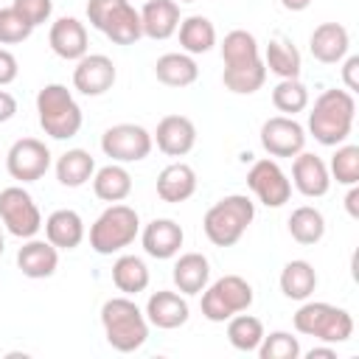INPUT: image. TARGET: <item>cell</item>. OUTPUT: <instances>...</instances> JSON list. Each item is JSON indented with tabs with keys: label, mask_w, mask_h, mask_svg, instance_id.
Wrapping results in <instances>:
<instances>
[{
	"label": "cell",
	"mask_w": 359,
	"mask_h": 359,
	"mask_svg": "<svg viewBox=\"0 0 359 359\" xmlns=\"http://www.w3.org/2000/svg\"><path fill=\"white\" fill-rule=\"evenodd\" d=\"M356 118V98L348 90H325L317 95L309 112V132L323 146H339L348 140Z\"/></svg>",
	"instance_id": "6da1fadb"
},
{
	"label": "cell",
	"mask_w": 359,
	"mask_h": 359,
	"mask_svg": "<svg viewBox=\"0 0 359 359\" xmlns=\"http://www.w3.org/2000/svg\"><path fill=\"white\" fill-rule=\"evenodd\" d=\"M101 325H104L107 342L118 353H132L143 348V342L149 339V320L129 294L109 297L101 306Z\"/></svg>",
	"instance_id": "7a4b0ae2"
},
{
	"label": "cell",
	"mask_w": 359,
	"mask_h": 359,
	"mask_svg": "<svg viewBox=\"0 0 359 359\" xmlns=\"http://www.w3.org/2000/svg\"><path fill=\"white\" fill-rule=\"evenodd\" d=\"M252 219H255L252 199L247 194H230L208 208V213L202 219V230L210 244L233 247L244 236V230L252 224Z\"/></svg>",
	"instance_id": "3957f363"
},
{
	"label": "cell",
	"mask_w": 359,
	"mask_h": 359,
	"mask_svg": "<svg viewBox=\"0 0 359 359\" xmlns=\"http://www.w3.org/2000/svg\"><path fill=\"white\" fill-rule=\"evenodd\" d=\"M36 115H39L42 132L53 140L76 137L84 123L81 107L76 104L73 93L65 84H45L36 93Z\"/></svg>",
	"instance_id": "277c9868"
},
{
	"label": "cell",
	"mask_w": 359,
	"mask_h": 359,
	"mask_svg": "<svg viewBox=\"0 0 359 359\" xmlns=\"http://www.w3.org/2000/svg\"><path fill=\"white\" fill-rule=\"evenodd\" d=\"M297 334L303 337H314L325 345H337V342H348L353 337V317L331 303L323 300H306L294 317H292Z\"/></svg>",
	"instance_id": "5b68a950"
},
{
	"label": "cell",
	"mask_w": 359,
	"mask_h": 359,
	"mask_svg": "<svg viewBox=\"0 0 359 359\" xmlns=\"http://www.w3.org/2000/svg\"><path fill=\"white\" fill-rule=\"evenodd\" d=\"M140 233V219L137 210L123 205V202H112L90 227V247L98 255H112L121 252L123 247H129Z\"/></svg>",
	"instance_id": "8992f818"
},
{
	"label": "cell",
	"mask_w": 359,
	"mask_h": 359,
	"mask_svg": "<svg viewBox=\"0 0 359 359\" xmlns=\"http://www.w3.org/2000/svg\"><path fill=\"white\" fill-rule=\"evenodd\" d=\"M87 20L115 45H135L143 36L140 11L129 0H87Z\"/></svg>",
	"instance_id": "52a82bcc"
},
{
	"label": "cell",
	"mask_w": 359,
	"mask_h": 359,
	"mask_svg": "<svg viewBox=\"0 0 359 359\" xmlns=\"http://www.w3.org/2000/svg\"><path fill=\"white\" fill-rule=\"evenodd\" d=\"M202 317L210 323H224L238 311L252 306V286L241 275H222L202 292Z\"/></svg>",
	"instance_id": "ba28073f"
},
{
	"label": "cell",
	"mask_w": 359,
	"mask_h": 359,
	"mask_svg": "<svg viewBox=\"0 0 359 359\" xmlns=\"http://www.w3.org/2000/svg\"><path fill=\"white\" fill-rule=\"evenodd\" d=\"M0 222L11 236L34 238L42 227V213L22 185H8L0 191Z\"/></svg>",
	"instance_id": "9c48e42d"
},
{
	"label": "cell",
	"mask_w": 359,
	"mask_h": 359,
	"mask_svg": "<svg viewBox=\"0 0 359 359\" xmlns=\"http://www.w3.org/2000/svg\"><path fill=\"white\" fill-rule=\"evenodd\" d=\"M154 140L137 123H115L101 135V151L112 157V163H137L146 160Z\"/></svg>",
	"instance_id": "30bf717a"
},
{
	"label": "cell",
	"mask_w": 359,
	"mask_h": 359,
	"mask_svg": "<svg viewBox=\"0 0 359 359\" xmlns=\"http://www.w3.org/2000/svg\"><path fill=\"white\" fill-rule=\"evenodd\" d=\"M6 168L17 182H36L50 168V149L36 137H20L6 154Z\"/></svg>",
	"instance_id": "8fae6325"
},
{
	"label": "cell",
	"mask_w": 359,
	"mask_h": 359,
	"mask_svg": "<svg viewBox=\"0 0 359 359\" xmlns=\"http://www.w3.org/2000/svg\"><path fill=\"white\" fill-rule=\"evenodd\" d=\"M247 188H250V191L258 196V202L266 205V208H283V205L289 202V196H292V182H289V177H286L283 168H280L275 160H269V157L252 163V168L247 171Z\"/></svg>",
	"instance_id": "7c38bea8"
},
{
	"label": "cell",
	"mask_w": 359,
	"mask_h": 359,
	"mask_svg": "<svg viewBox=\"0 0 359 359\" xmlns=\"http://www.w3.org/2000/svg\"><path fill=\"white\" fill-rule=\"evenodd\" d=\"M261 146L272 157H294L306 146V129L292 115L266 118L261 126Z\"/></svg>",
	"instance_id": "4fadbf2b"
},
{
	"label": "cell",
	"mask_w": 359,
	"mask_h": 359,
	"mask_svg": "<svg viewBox=\"0 0 359 359\" xmlns=\"http://www.w3.org/2000/svg\"><path fill=\"white\" fill-rule=\"evenodd\" d=\"M118 79V70L112 65L109 56L104 53H84L79 62H76V70H73V87L81 93V95H104L107 90H112Z\"/></svg>",
	"instance_id": "5bb4252c"
},
{
	"label": "cell",
	"mask_w": 359,
	"mask_h": 359,
	"mask_svg": "<svg viewBox=\"0 0 359 359\" xmlns=\"http://www.w3.org/2000/svg\"><path fill=\"white\" fill-rule=\"evenodd\" d=\"M151 140L157 143V149L163 154H168V157H185L194 149V143H196V126L185 115H165L157 123Z\"/></svg>",
	"instance_id": "9a60e30c"
},
{
	"label": "cell",
	"mask_w": 359,
	"mask_h": 359,
	"mask_svg": "<svg viewBox=\"0 0 359 359\" xmlns=\"http://www.w3.org/2000/svg\"><path fill=\"white\" fill-rule=\"evenodd\" d=\"M292 182L303 196L317 199V196L328 194L331 174H328V165L323 163V157H317L311 151H300V154H294V163H292Z\"/></svg>",
	"instance_id": "2e32d148"
},
{
	"label": "cell",
	"mask_w": 359,
	"mask_h": 359,
	"mask_svg": "<svg viewBox=\"0 0 359 359\" xmlns=\"http://www.w3.org/2000/svg\"><path fill=\"white\" fill-rule=\"evenodd\" d=\"M140 241H143L146 255H151L157 261H168L180 252V247L185 241V233L174 219H154L143 227Z\"/></svg>",
	"instance_id": "e0dca14e"
},
{
	"label": "cell",
	"mask_w": 359,
	"mask_h": 359,
	"mask_svg": "<svg viewBox=\"0 0 359 359\" xmlns=\"http://www.w3.org/2000/svg\"><path fill=\"white\" fill-rule=\"evenodd\" d=\"M143 314H146L149 325H157L163 331H174V328L188 323V300L182 294H177V292L160 289V292L149 294Z\"/></svg>",
	"instance_id": "ac0fdd59"
},
{
	"label": "cell",
	"mask_w": 359,
	"mask_h": 359,
	"mask_svg": "<svg viewBox=\"0 0 359 359\" xmlns=\"http://www.w3.org/2000/svg\"><path fill=\"white\" fill-rule=\"evenodd\" d=\"M48 42H50V50H53L59 59L79 62V59L87 53V28H84V22L76 20V17H59V20L50 25Z\"/></svg>",
	"instance_id": "d6986e66"
},
{
	"label": "cell",
	"mask_w": 359,
	"mask_h": 359,
	"mask_svg": "<svg viewBox=\"0 0 359 359\" xmlns=\"http://www.w3.org/2000/svg\"><path fill=\"white\" fill-rule=\"evenodd\" d=\"M348 48H351V36H348V28L339 22H320L309 39L311 56L323 65L342 62L348 56Z\"/></svg>",
	"instance_id": "ffe728a7"
},
{
	"label": "cell",
	"mask_w": 359,
	"mask_h": 359,
	"mask_svg": "<svg viewBox=\"0 0 359 359\" xmlns=\"http://www.w3.org/2000/svg\"><path fill=\"white\" fill-rule=\"evenodd\" d=\"M140 28L149 39H168L180 28V3L177 0H146L140 8Z\"/></svg>",
	"instance_id": "44dd1931"
},
{
	"label": "cell",
	"mask_w": 359,
	"mask_h": 359,
	"mask_svg": "<svg viewBox=\"0 0 359 359\" xmlns=\"http://www.w3.org/2000/svg\"><path fill=\"white\" fill-rule=\"evenodd\" d=\"M17 266L25 278H50L59 266V250L50 241H39V238H28L20 252H17Z\"/></svg>",
	"instance_id": "7402d4cb"
},
{
	"label": "cell",
	"mask_w": 359,
	"mask_h": 359,
	"mask_svg": "<svg viewBox=\"0 0 359 359\" xmlns=\"http://www.w3.org/2000/svg\"><path fill=\"white\" fill-rule=\"evenodd\" d=\"M194 191H196V171L182 160L165 165L157 177V196L168 205H180V202L191 199Z\"/></svg>",
	"instance_id": "603a6c76"
},
{
	"label": "cell",
	"mask_w": 359,
	"mask_h": 359,
	"mask_svg": "<svg viewBox=\"0 0 359 359\" xmlns=\"http://www.w3.org/2000/svg\"><path fill=\"white\" fill-rule=\"evenodd\" d=\"M45 238L56 250H76L84 241V222L76 210L59 208L45 219Z\"/></svg>",
	"instance_id": "cb8c5ba5"
},
{
	"label": "cell",
	"mask_w": 359,
	"mask_h": 359,
	"mask_svg": "<svg viewBox=\"0 0 359 359\" xmlns=\"http://www.w3.org/2000/svg\"><path fill=\"white\" fill-rule=\"evenodd\" d=\"M174 286L182 294H199L210 280V264L202 252H185L174 264Z\"/></svg>",
	"instance_id": "d4e9b609"
},
{
	"label": "cell",
	"mask_w": 359,
	"mask_h": 359,
	"mask_svg": "<svg viewBox=\"0 0 359 359\" xmlns=\"http://www.w3.org/2000/svg\"><path fill=\"white\" fill-rule=\"evenodd\" d=\"M154 76L165 87H188L199 79V67L191 53H163L154 62Z\"/></svg>",
	"instance_id": "484cf974"
},
{
	"label": "cell",
	"mask_w": 359,
	"mask_h": 359,
	"mask_svg": "<svg viewBox=\"0 0 359 359\" xmlns=\"http://www.w3.org/2000/svg\"><path fill=\"white\" fill-rule=\"evenodd\" d=\"M93 191L101 202H123L132 194V174L123 168V163H109L93 174Z\"/></svg>",
	"instance_id": "4316f807"
},
{
	"label": "cell",
	"mask_w": 359,
	"mask_h": 359,
	"mask_svg": "<svg viewBox=\"0 0 359 359\" xmlns=\"http://www.w3.org/2000/svg\"><path fill=\"white\" fill-rule=\"evenodd\" d=\"M93 174H95V160L84 149H67L56 160V180L65 188H81L84 182L93 180Z\"/></svg>",
	"instance_id": "83f0119b"
},
{
	"label": "cell",
	"mask_w": 359,
	"mask_h": 359,
	"mask_svg": "<svg viewBox=\"0 0 359 359\" xmlns=\"http://www.w3.org/2000/svg\"><path fill=\"white\" fill-rule=\"evenodd\" d=\"M280 292L289 297V300H309L317 289V272L309 261L297 258V261H289L283 269H280Z\"/></svg>",
	"instance_id": "f1b7e54d"
},
{
	"label": "cell",
	"mask_w": 359,
	"mask_h": 359,
	"mask_svg": "<svg viewBox=\"0 0 359 359\" xmlns=\"http://www.w3.org/2000/svg\"><path fill=\"white\" fill-rule=\"evenodd\" d=\"M180 48L191 56L196 53H208L216 45V28L208 17L202 14H191L185 20H180Z\"/></svg>",
	"instance_id": "f546056e"
},
{
	"label": "cell",
	"mask_w": 359,
	"mask_h": 359,
	"mask_svg": "<svg viewBox=\"0 0 359 359\" xmlns=\"http://www.w3.org/2000/svg\"><path fill=\"white\" fill-rule=\"evenodd\" d=\"M112 283L123 294H140L149 286V266L137 255H121L112 264Z\"/></svg>",
	"instance_id": "4dcf8cb0"
},
{
	"label": "cell",
	"mask_w": 359,
	"mask_h": 359,
	"mask_svg": "<svg viewBox=\"0 0 359 359\" xmlns=\"http://www.w3.org/2000/svg\"><path fill=\"white\" fill-rule=\"evenodd\" d=\"M227 339H230V345L236 351L252 353V351H258V345L264 339V323L258 317H252V314L238 311V314H233L227 320Z\"/></svg>",
	"instance_id": "1f68e13d"
},
{
	"label": "cell",
	"mask_w": 359,
	"mask_h": 359,
	"mask_svg": "<svg viewBox=\"0 0 359 359\" xmlns=\"http://www.w3.org/2000/svg\"><path fill=\"white\" fill-rule=\"evenodd\" d=\"M222 59H224V67H238V65L258 62L261 59L258 39L250 31H244V28H236V31L224 34V39H222Z\"/></svg>",
	"instance_id": "d6a6232c"
},
{
	"label": "cell",
	"mask_w": 359,
	"mask_h": 359,
	"mask_svg": "<svg viewBox=\"0 0 359 359\" xmlns=\"http://www.w3.org/2000/svg\"><path fill=\"white\" fill-rule=\"evenodd\" d=\"M264 65L278 79H297L300 76V50L289 39H272L266 45Z\"/></svg>",
	"instance_id": "836d02e7"
},
{
	"label": "cell",
	"mask_w": 359,
	"mask_h": 359,
	"mask_svg": "<svg viewBox=\"0 0 359 359\" xmlns=\"http://www.w3.org/2000/svg\"><path fill=\"white\" fill-rule=\"evenodd\" d=\"M222 81H224V87H227L230 93H236V95H252V93L261 90L264 81H266V65H264V59H258V62H250V65L224 67Z\"/></svg>",
	"instance_id": "e575fe53"
},
{
	"label": "cell",
	"mask_w": 359,
	"mask_h": 359,
	"mask_svg": "<svg viewBox=\"0 0 359 359\" xmlns=\"http://www.w3.org/2000/svg\"><path fill=\"white\" fill-rule=\"evenodd\" d=\"M289 233L297 244H317L323 236H325V219L317 208L311 205H303V208H294L292 216H289Z\"/></svg>",
	"instance_id": "d590c367"
},
{
	"label": "cell",
	"mask_w": 359,
	"mask_h": 359,
	"mask_svg": "<svg viewBox=\"0 0 359 359\" xmlns=\"http://www.w3.org/2000/svg\"><path fill=\"white\" fill-rule=\"evenodd\" d=\"M272 104L278 112L294 118L297 112H303L309 107V90L300 79H280L272 90Z\"/></svg>",
	"instance_id": "8d00e7d4"
},
{
	"label": "cell",
	"mask_w": 359,
	"mask_h": 359,
	"mask_svg": "<svg viewBox=\"0 0 359 359\" xmlns=\"http://www.w3.org/2000/svg\"><path fill=\"white\" fill-rule=\"evenodd\" d=\"M328 174L339 182V185H356L359 182V146L348 143V146H337L334 157H331V165H328Z\"/></svg>",
	"instance_id": "74e56055"
},
{
	"label": "cell",
	"mask_w": 359,
	"mask_h": 359,
	"mask_svg": "<svg viewBox=\"0 0 359 359\" xmlns=\"http://www.w3.org/2000/svg\"><path fill=\"white\" fill-rule=\"evenodd\" d=\"M255 353L261 359H297L300 356V342L289 331H272V334H264Z\"/></svg>",
	"instance_id": "f35d334b"
},
{
	"label": "cell",
	"mask_w": 359,
	"mask_h": 359,
	"mask_svg": "<svg viewBox=\"0 0 359 359\" xmlns=\"http://www.w3.org/2000/svg\"><path fill=\"white\" fill-rule=\"evenodd\" d=\"M31 25L8 6V8H0V45H20L31 36Z\"/></svg>",
	"instance_id": "ab89813d"
},
{
	"label": "cell",
	"mask_w": 359,
	"mask_h": 359,
	"mask_svg": "<svg viewBox=\"0 0 359 359\" xmlns=\"http://www.w3.org/2000/svg\"><path fill=\"white\" fill-rule=\"evenodd\" d=\"M11 8H14L31 28H36V25L48 22V17H50V11H53V0H14Z\"/></svg>",
	"instance_id": "60d3db41"
},
{
	"label": "cell",
	"mask_w": 359,
	"mask_h": 359,
	"mask_svg": "<svg viewBox=\"0 0 359 359\" xmlns=\"http://www.w3.org/2000/svg\"><path fill=\"white\" fill-rule=\"evenodd\" d=\"M17 73H20V65H17V56H14L11 50H6V48H0V87H6V84H11V81L17 79Z\"/></svg>",
	"instance_id": "b9f144b4"
},
{
	"label": "cell",
	"mask_w": 359,
	"mask_h": 359,
	"mask_svg": "<svg viewBox=\"0 0 359 359\" xmlns=\"http://www.w3.org/2000/svg\"><path fill=\"white\" fill-rule=\"evenodd\" d=\"M342 81H345V90L348 93H356L359 90V56H348L345 65H342Z\"/></svg>",
	"instance_id": "7bdbcfd3"
},
{
	"label": "cell",
	"mask_w": 359,
	"mask_h": 359,
	"mask_svg": "<svg viewBox=\"0 0 359 359\" xmlns=\"http://www.w3.org/2000/svg\"><path fill=\"white\" fill-rule=\"evenodd\" d=\"M17 115V98L11 95V93H6V90H0V123H6V121H11Z\"/></svg>",
	"instance_id": "ee69618b"
},
{
	"label": "cell",
	"mask_w": 359,
	"mask_h": 359,
	"mask_svg": "<svg viewBox=\"0 0 359 359\" xmlns=\"http://www.w3.org/2000/svg\"><path fill=\"white\" fill-rule=\"evenodd\" d=\"M348 196H345V210L351 219H359V188L356 185H348Z\"/></svg>",
	"instance_id": "f6af8a7d"
},
{
	"label": "cell",
	"mask_w": 359,
	"mask_h": 359,
	"mask_svg": "<svg viewBox=\"0 0 359 359\" xmlns=\"http://www.w3.org/2000/svg\"><path fill=\"white\" fill-rule=\"evenodd\" d=\"M309 359H337V351L328 345V348H311L309 353H306Z\"/></svg>",
	"instance_id": "bcb514c9"
},
{
	"label": "cell",
	"mask_w": 359,
	"mask_h": 359,
	"mask_svg": "<svg viewBox=\"0 0 359 359\" xmlns=\"http://www.w3.org/2000/svg\"><path fill=\"white\" fill-rule=\"evenodd\" d=\"M280 6L286 11H306L311 6V0H280Z\"/></svg>",
	"instance_id": "7dc6e473"
},
{
	"label": "cell",
	"mask_w": 359,
	"mask_h": 359,
	"mask_svg": "<svg viewBox=\"0 0 359 359\" xmlns=\"http://www.w3.org/2000/svg\"><path fill=\"white\" fill-rule=\"evenodd\" d=\"M3 250H6V241H3V233H0V255H3Z\"/></svg>",
	"instance_id": "c3c4849f"
},
{
	"label": "cell",
	"mask_w": 359,
	"mask_h": 359,
	"mask_svg": "<svg viewBox=\"0 0 359 359\" xmlns=\"http://www.w3.org/2000/svg\"><path fill=\"white\" fill-rule=\"evenodd\" d=\"M180 3H196V0H180Z\"/></svg>",
	"instance_id": "681fc988"
}]
</instances>
